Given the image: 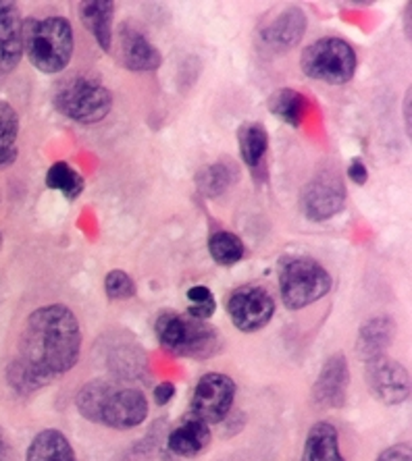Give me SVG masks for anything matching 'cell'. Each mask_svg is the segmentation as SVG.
<instances>
[{"instance_id": "1", "label": "cell", "mask_w": 412, "mask_h": 461, "mask_svg": "<svg viewBox=\"0 0 412 461\" xmlns=\"http://www.w3.org/2000/svg\"><path fill=\"white\" fill-rule=\"evenodd\" d=\"M82 354V330L73 312L60 303L33 310L19 339V357L49 381L69 372Z\"/></svg>"}, {"instance_id": "2", "label": "cell", "mask_w": 412, "mask_h": 461, "mask_svg": "<svg viewBox=\"0 0 412 461\" xmlns=\"http://www.w3.org/2000/svg\"><path fill=\"white\" fill-rule=\"evenodd\" d=\"M76 405L87 422L117 430L136 429L148 418L144 393L111 381H92L82 386Z\"/></svg>"}, {"instance_id": "3", "label": "cell", "mask_w": 412, "mask_h": 461, "mask_svg": "<svg viewBox=\"0 0 412 461\" xmlns=\"http://www.w3.org/2000/svg\"><path fill=\"white\" fill-rule=\"evenodd\" d=\"M23 52L42 73H60L73 57V27L65 17L25 19Z\"/></svg>"}, {"instance_id": "4", "label": "cell", "mask_w": 412, "mask_h": 461, "mask_svg": "<svg viewBox=\"0 0 412 461\" xmlns=\"http://www.w3.org/2000/svg\"><path fill=\"white\" fill-rule=\"evenodd\" d=\"M157 337L169 354L194 359L217 356L223 345L219 330L213 324L179 312H163L157 318Z\"/></svg>"}, {"instance_id": "5", "label": "cell", "mask_w": 412, "mask_h": 461, "mask_svg": "<svg viewBox=\"0 0 412 461\" xmlns=\"http://www.w3.org/2000/svg\"><path fill=\"white\" fill-rule=\"evenodd\" d=\"M55 108L76 123L92 125L111 113L113 94L96 77L71 76L63 84H59L55 92Z\"/></svg>"}, {"instance_id": "6", "label": "cell", "mask_w": 412, "mask_h": 461, "mask_svg": "<svg viewBox=\"0 0 412 461\" xmlns=\"http://www.w3.org/2000/svg\"><path fill=\"white\" fill-rule=\"evenodd\" d=\"M304 76L329 86H343L356 73V52L346 40L321 38L307 46L300 57Z\"/></svg>"}, {"instance_id": "7", "label": "cell", "mask_w": 412, "mask_h": 461, "mask_svg": "<svg viewBox=\"0 0 412 461\" xmlns=\"http://www.w3.org/2000/svg\"><path fill=\"white\" fill-rule=\"evenodd\" d=\"M331 289L327 268L313 258H294L286 262L279 273L281 302L288 310H302L323 300Z\"/></svg>"}, {"instance_id": "8", "label": "cell", "mask_w": 412, "mask_h": 461, "mask_svg": "<svg viewBox=\"0 0 412 461\" xmlns=\"http://www.w3.org/2000/svg\"><path fill=\"white\" fill-rule=\"evenodd\" d=\"M235 383L227 375L211 372L196 384L190 399V416L205 424L223 422L233 408Z\"/></svg>"}, {"instance_id": "9", "label": "cell", "mask_w": 412, "mask_h": 461, "mask_svg": "<svg viewBox=\"0 0 412 461\" xmlns=\"http://www.w3.org/2000/svg\"><path fill=\"white\" fill-rule=\"evenodd\" d=\"M300 206L307 219L315 222L329 221L337 212H342V208L346 206V187H343L340 175L323 171L310 179L302 189Z\"/></svg>"}, {"instance_id": "10", "label": "cell", "mask_w": 412, "mask_h": 461, "mask_svg": "<svg viewBox=\"0 0 412 461\" xmlns=\"http://www.w3.org/2000/svg\"><path fill=\"white\" fill-rule=\"evenodd\" d=\"M227 314L242 333H256L265 329L275 314V302L267 289L248 285L235 289L227 300Z\"/></svg>"}, {"instance_id": "11", "label": "cell", "mask_w": 412, "mask_h": 461, "mask_svg": "<svg viewBox=\"0 0 412 461\" xmlns=\"http://www.w3.org/2000/svg\"><path fill=\"white\" fill-rule=\"evenodd\" d=\"M367 384L371 395L385 405H400L410 395L408 370L388 356L367 362Z\"/></svg>"}, {"instance_id": "12", "label": "cell", "mask_w": 412, "mask_h": 461, "mask_svg": "<svg viewBox=\"0 0 412 461\" xmlns=\"http://www.w3.org/2000/svg\"><path fill=\"white\" fill-rule=\"evenodd\" d=\"M117 59L130 71H154L163 63L157 46L133 23H124L119 27Z\"/></svg>"}, {"instance_id": "13", "label": "cell", "mask_w": 412, "mask_h": 461, "mask_svg": "<svg viewBox=\"0 0 412 461\" xmlns=\"http://www.w3.org/2000/svg\"><path fill=\"white\" fill-rule=\"evenodd\" d=\"M350 384V366L342 354L331 356L313 384V399L321 408L340 410L346 405Z\"/></svg>"}, {"instance_id": "14", "label": "cell", "mask_w": 412, "mask_h": 461, "mask_svg": "<svg viewBox=\"0 0 412 461\" xmlns=\"http://www.w3.org/2000/svg\"><path fill=\"white\" fill-rule=\"evenodd\" d=\"M304 32H307V15L298 6H289L262 25L261 42L269 52L281 54L300 44Z\"/></svg>"}, {"instance_id": "15", "label": "cell", "mask_w": 412, "mask_h": 461, "mask_svg": "<svg viewBox=\"0 0 412 461\" xmlns=\"http://www.w3.org/2000/svg\"><path fill=\"white\" fill-rule=\"evenodd\" d=\"M23 22L11 0H0V73L17 69L23 57Z\"/></svg>"}, {"instance_id": "16", "label": "cell", "mask_w": 412, "mask_h": 461, "mask_svg": "<svg viewBox=\"0 0 412 461\" xmlns=\"http://www.w3.org/2000/svg\"><path fill=\"white\" fill-rule=\"evenodd\" d=\"M396 324L389 316L369 318L358 330L356 339V354L364 359V364L371 359L381 357L388 351L391 339H394Z\"/></svg>"}, {"instance_id": "17", "label": "cell", "mask_w": 412, "mask_h": 461, "mask_svg": "<svg viewBox=\"0 0 412 461\" xmlns=\"http://www.w3.org/2000/svg\"><path fill=\"white\" fill-rule=\"evenodd\" d=\"M169 449L179 457H196L211 443V429L198 418H186L171 435H169Z\"/></svg>"}, {"instance_id": "18", "label": "cell", "mask_w": 412, "mask_h": 461, "mask_svg": "<svg viewBox=\"0 0 412 461\" xmlns=\"http://www.w3.org/2000/svg\"><path fill=\"white\" fill-rule=\"evenodd\" d=\"M78 9L86 30L92 33V38L96 40L100 49L109 52L113 44L114 5L106 3V0H87V3H79Z\"/></svg>"}, {"instance_id": "19", "label": "cell", "mask_w": 412, "mask_h": 461, "mask_svg": "<svg viewBox=\"0 0 412 461\" xmlns=\"http://www.w3.org/2000/svg\"><path fill=\"white\" fill-rule=\"evenodd\" d=\"M302 461H346L340 451V437L334 424H313L304 443Z\"/></svg>"}, {"instance_id": "20", "label": "cell", "mask_w": 412, "mask_h": 461, "mask_svg": "<svg viewBox=\"0 0 412 461\" xmlns=\"http://www.w3.org/2000/svg\"><path fill=\"white\" fill-rule=\"evenodd\" d=\"M25 461H78V457L63 432L46 429L33 437Z\"/></svg>"}, {"instance_id": "21", "label": "cell", "mask_w": 412, "mask_h": 461, "mask_svg": "<svg viewBox=\"0 0 412 461\" xmlns=\"http://www.w3.org/2000/svg\"><path fill=\"white\" fill-rule=\"evenodd\" d=\"M240 177L238 167L233 162H213V165L202 167L198 175H196V185L206 198H219L233 185Z\"/></svg>"}, {"instance_id": "22", "label": "cell", "mask_w": 412, "mask_h": 461, "mask_svg": "<svg viewBox=\"0 0 412 461\" xmlns=\"http://www.w3.org/2000/svg\"><path fill=\"white\" fill-rule=\"evenodd\" d=\"M269 106H271L273 114H277V117L286 121V123L292 127H300L310 111L308 98L300 92L289 90V87H283V90L275 92Z\"/></svg>"}, {"instance_id": "23", "label": "cell", "mask_w": 412, "mask_h": 461, "mask_svg": "<svg viewBox=\"0 0 412 461\" xmlns=\"http://www.w3.org/2000/svg\"><path fill=\"white\" fill-rule=\"evenodd\" d=\"M19 117L9 103L0 100V171L9 168L17 160L19 148Z\"/></svg>"}, {"instance_id": "24", "label": "cell", "mask_w": 412, "mask_h": 461, "mask_svg": "<svg viewBox=\"0 0 412 461\" xmlns=\"http://www.w3.org/2000/svg\"><path fill=\"white\" fill-rule=\"evenodd\" d=\"M238 144L242 160L250 168H259L267 156L269 133L261 123H244L238 131Z\"/></svg>"}, {"instance_id": "25", "label": "cell", "mask_w": 412, "mask_h": 461, "mask_svg": "<svg viewBox=\"0 0 412 461\" xmlns=\"http://www.w3.org/2000/svg\"><path fill=\"white\" fill-rule=\"evenodd\" d=\"M46 185L57 189L67 200H76L84 192V177L73 168L69 162H55L46 173Z\"/></svg>"}, {"instance_id": "26", "label": "cell", "mask_w": 412, "mask_h": 461, "mask_svg": "<svg viewBox=\"0 0 412 461\" xmlns=\"http://www.w3.org/2000/svg\"><path fill=\"white\" fill-rule=\"evenodd\" d=\"M208 252L221 267H233L244 258L246 248L238 235L229 233V230H217L208 240Z\"/></svg>"}, {"instance_id": "27", "label": "cell", "mask_w": 412, "mask_h": 461, "mask_svg": "<svg viewBox=\"0 0 412 461\" xmlns=\"http://www.w3.org/2000/svg\"><path fill=\"white\" fill-rule=\"evenodd\" d=\"M6 378H9V384L15 389L17 393H33L38 389H42L44 384H49L50 381L44 375H40L36 368H32L30 364H25L22 357H17L15 362L9 364L6 368Z\"/></svg>"}, {"instance_id": "28", "label": "cell", "mask_w": 412, "mask_h": 461, "mask_svg": "<svg viewBox=\"0 0 412 461\" xmlns=\"http://www.w3.org/2000/svg\"><path fill=\"white\" fill-rule=\"evenodd\" d=\"M188 302H190V308H188V314L196 321H208L215 314V297L211 289L205 287V285H198V287H192L188 291Z\"/></svg>"}, {"instance_id": "29", "label": "cell", "mask_w": 412, "mask_h": 461, "mask_svg": "<svg viewBox=\"0 0 412 461\" xmlns=\"http://www.w3.org/2000/svg\"><path fill=\"white\" fill-rule=\"evenodd\" d=\"M105 291L111 300H130L136 295V283L124 270H111L105 279Z\"/></svg>"}, {"instance_id": "30", "label": "cell", "mask_w": 412, "mask_h": 461, "mask_svg": "<svg viewBox=\"0 0 412 461\" xmlns=\"http://www.w3.org/2000/svg\"><path fill=\"white\" fill-rule=\"evenodd\" d=\"M375 461H412V449L408 443L391 445L383 453H380V457Z\"/></svg>"}, {"instance_id": "31", "label": "cell", "mask_w": 412, "mask_h": 461, "mask_svg": "<svg viewBox=\"0 0 412 461\" xmlns=\"http://www.w3.org/2000/svg\"><path fill=\"white\" fill-rule=\"evenodd\" d=\"M348 177L352 179L356 185H364V183H367L369 171H367V167H364V162L361 158L352 160V165L348 167Z\"/></svg>"}, {"instance_id": "32", "label": "cell", "mask_w": 412, "mask_h": 461, "mask_svg": "<svg viewBox=\"0 0 412 461\" xmlns=\"http://www.w3.org/2000/svg\"><path fill=\"white\" fill-rule=\"evenodd\" d=\"M173 395H175L173 383H160L157 389H154V402H157V405H167L173 399Z\"/></svg>"}, {"instance_id": "33", "label": "cell", "mask_w": 412, "mask_h": 461, "mask_svg": "<svg viewBox=\"0 0 412 461\" xmlns=\"http://www.w3.org/2000/svg\"><path fill=\"white\" fill-rule=\"evenodd\" d=\"M0 461H15V447L3 429H0Z\"/></svg>"}, {"instance_id": "34", "label": "cell", "mask_w": 412, "mask_h": 461, "mask_svg": "<svg viewBox=\"0 0 412 461\" xmlns=\"http://www.w3.org/2000/svg\"><path fill=\"white\" fill-rule=\"evenodd\" d=\"M410 100H412V87L407 90V96H404V127H407V133L410 135Z\"/></svg>"}, {"instance_id": "35", "label": "cell", "mask_w": 412, "mask_h": 461, "mask_svg": "<svg viewBox=\"0 0 412 461\" xmlns=\"http://www.w3.org/2000/svg\"><path fill=\"white\" fill-rule=\"evenodd\" d=\"M0 249H3V235H0Z\"/></svg>"}]
</instances>
